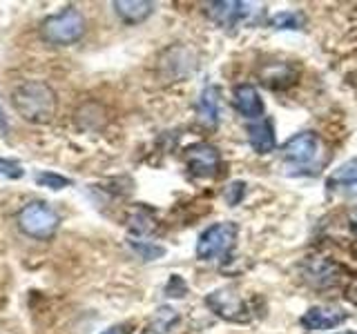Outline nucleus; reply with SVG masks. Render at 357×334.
Here are the masks:
<instances>
[{"instance_id": "f8f14e48", "label": "nucleus", "mask_w": 357, "mask_h": 334, "mask_svg": "<svg viewBox=\"0 0 357 334\" xmlns=\"http://www.w3.org/2000/svg\"><path fill=\"white\" fill-rule=\"evenodd\" d=\"M221 114V94H219V87L215 85H208L204 92L199 94L197 100V118L204 127L208 129H215L219 125V116Z\"/></svg>"}, {"instance_id": "5701e85b", "label": "nucleus", "mask_w": 357, "mask_h": 334, "mask_svg": "<svg viewBox=\"0 0 357 334\" xmlns=\"http://www.w3.org/2000/svg\"><path fill=\"white\" fill-rule=\"evenodd\" d=\"M0 174H3L5 178H14L16 181V178L25 176V167L14 159H3V156H0Z\"/></svg>"}, {"instance_id": "4468645a", "label": "nucleus", "mask_w": 357, "mask_h": 334, "mask_svg": "<svg viewBox=\"0 0 357 334\" xmlns=\"http://www.w3.org/2000/svg\"><path fill=\"white\" fill-rule=\"evenodd\" d=\"M112 7L126 25H141L154 11V3L150 0H114Z\"/></svg>"}, {"instance_id": "1a4fd4ad", "label": "nucleus", "mask_w": 357, "mask_h": 334, "mask_svg": "<svg viewBox=\"0 0 357 334\" xmlns=\"http://www.w3.org/2000/svg\"><path fill=\"white\" fill-rule=\"evenodd\" d=\"M349 312L342 308H333V305H315L308 308L299 319V326L306 332H324V330H333L342 326V323L349 321Z\"/></svg>"}, {"instance_id": "a878e982", "label": "nucleus", "mask_w": 357, "mask_h": 334, "mask_svg": "<svg viewBox=\"0 0 357 334\" xmlns=\"http://www.w3.org/2000/svg\"><path fill=\"white\" fill-rule=\"evenodd\" d=\"M100 334H132V330L128 326H112V328L103 330Z\"/></svg>"}, {"instance_id": "b1692460", "label": "nucleus", "mask_w": 357, "mask_h": 334, "mask_svg": "<svg viewBox=\"0 0 357 334\" xmlns=\"http://www.w3.org/2000/svg\"><path fill=\"white\" fill-rule=\"evenodd\" d=\"M185 281L178 274H172L170 283L165 285V294L167 296H185Z\"/></svg>"}, {"instance_id": "ddd939ff", "label": "nucleus", "mask_w": 357, "mask_h": 334, "mask_svg": "<svg viewBox=\"0 0 357 334\" xmlns=\"http://www.w3.org/2000/svg\"><path fill=\"white\" fill-rule=\"evenodd\" d=\"M248 143L257 154H271L277 150V136L271 118L255 120L248 125Z\"/></svg>"}, {"instance_id": "423d86ee", "label": "nucleus", "mask_w": 357, "mask_h": 334, "mask_svg": "<svg viewBox=\"0 0 357 334\" xmlns=\"http://www.w3.org/2000/svg\"><path fill=\"white\" fill-rule=\"evenodd\" d=\"M206 305L223 321H230V323L250 321V310L245 305V301L230 287H221V289H215V292H210L206 296Z\"/></svg>"}, {"instance_id": "f03ea898", "label": "nucleus", "mask_w": 357, "mask_h": 334, "mask_svg": "<svg viewBox=\"0 0 357 334\" xmlns=\"http://www.w3.org/2000/svg\"><path fill=\"white\" fill-rule=\"evenodd\" d=\"M87 31V20L83 11L70 5L59 14H52L40 22V38L56 47H67V45L78 42Z\"/></svg>"}, {"instance_id": "6e6552de", "label": "nucleus", "mask_w": 357, "mask_h": 334, "mask_svg": "<svg viewBox=\"0 0 357 334\" xmlns=\"http://www.w3.org/2000/svg\"><path fill=\"white\" fill-rule=\"evenodd\" d=\"M282 159L295 167L310 165L315 161V156L319 154V138L315 132H299L295 136H290L282 148Z\"/></svg>"}, {"instance_id": "7ed1b4c3", "label": "nucleus", "mask_w": 357, "mask_h": 334, "mask_svg": "<svg viewBox=\"0 0 357 334\" xmlns=\"http://www.w3.org/2000/svg\"><path fill=\"white\" fill-rule=\"evenodd\" d=\"M18 230L25 234L29 239H36V241H47L52 239L56 230L61 225V216L50 203L45 200H29L27 205H22L18 216Z\"/></svg>"}, {"instance_id": "aec40b11", "label": "nucleus", "mask_w": 357, "mask_h": 334, "mask_svg": "<svg viewBox=\"0 0 357 334\" xmlns=\"http://www.w3.org/2000/svg\"><path fill=\"white\" fill-rule=\"evenodd\" d=\"M132 248L137 254H141V259H145V261H154V259H159V256L165 254V250L161 248V245H154L152 241H137L134 239Z\"/></svg>"}, {"instance_id": "dca6fc26", "label": "nucleus", "mask_w": 357, "mask_h": 334, "mask_svg": "<svg viewBox=\"0 0 357 334\" xmlns=\"http://www.w3.org/2000/svg\"><path fill=\"white\" fill-rule=\"evenodd\" d=\"M268 25L277 31H297V29H304L306 16L301 14V11H279V14H275L268 20Z\"/></svg>"}, {"instance_id": "4be33fe9", "label": "nucleus", "mask_w": 357, "mask_h": 334, "mask_svg": "<svg viewBox=\"0 0 357 334\" xmlns=\"http://www.w3.org/2000/svg\"><path fill=\"white\" fill-rule=\"evenodd\" d=\"M130 230L132 234H137V237H145V234H150L154 230V221L148 218V214H143V212H139V214H134L132 221H130Z\"/></svg>"}, {"instance_id": "9d476101", "label": "nucleus", "mask_w": 357, "mask_h": 334, "mask_svg": "<svg viewBox=\"0 0 357 334\" xmlns=\"http://www.w3.org/2000/svg\"><path fill=\"white\" fill-rule=\"evenodd\" d=\"M232 105L243 118H248L252 122L264 118L266 105H264L259 92H257V87L250 83H241L232 89Z\"/></svg>"}, {"instance_id": "bb28decb", "label": "nucleus", "mask_w": 357, "mask_h": 334, "mask_svg": "<svg viewBox=\"0 0 357 334\" xmlns=\"http://www.w3.org/2000/svg\"><path fill=\"white\" fill-rule=\"evenodd\" d=\"M351 230L357 234V209H355L353 214H351Z\"/></svg>"}, {"instance_id": "cd10ccee", "label": "nucleus", "mask_w": 357, "mask_h": 334, "mask_svg": "<svg viewBox=\"0 0 357 334\" xmlns=\"http://www.w3.org/2000/svg\"><path fill=\"white\" fill-rule=\"evenodd\" d=\"M335 334H357V332H353V330H344V332H335Z\"/></svg>"}, {"instance_id": "2eb2a0df", "label": "nucleus", "mask_w": 357, "mask_h": 334, "mask_svg": "<svg viewBox=\"0 0 357 334\" xmlns=\"http://www.w3.org/2000/svg\"><path fill=\"white\" fill-rule=\"evenodd\" d=\"M105 120H107V111L103 105L96 103V100H87V103H83L74 114V122L83 132H98L105 125Z\"/></svg>"}, {"instance_id": "f3484780", "label": "nucleus", "mask_w": 357, "mask_h": 334, "mask_svg": "<svg viewBox=\"0 0 357 334\" xmlns=\"http://www.w3.org/2000/svg\"><path fill=\"white\" fill-rule=\"evenodd\" d=\"M328 185L335 187H353L357 185V156L351 161L342 163L328 178Z\"/></svg>"}, {"instance_id": "6ab92c4d", "label": "nucleus", "mask_w": 357, "mask_h": 334, "mask_svg": "<svg viewBox=\"0 0 357 334\" xmlns=\"http://www.w3.org/2000/svg\"><path fill=\"white\" fill-rule=\"evenodd\" d=\"M36 183L40 187H47V189H65V187L72 185L70 178L63 176V174H56V172H38Z\"/></svg>"}, {"instance_id": "412c9836", "label": "nucleus", "mask_w": 357, "mask_h": 334, "mask_svg": "<svg viewBox=\"0 0 357 334\" xmlns=\"http://www.w3.org/2000/svg\"><path fill=\"white\" fill-rule=\"evenodd\" d=\"M245 196V183L243 181H232L226 189H223V198L230 207H237Z\"/></svg>"}, {"instance_id": "39448f33", "label": "nucleus", "mask_w": 357, "mask_h": 334, "mask_svg": "<svg viewBox=\"0 0 357 334\" xmlns=\"http://www.w3.org/2000/svg\"><path fill=\"white\" fill-rule=\"evenodd\" d=\"M208 18L215 22V25L230 29L237 25H245V22H255L259 20V16L264 14V9H252L250 3H237V0H219V3H210L206 7Z\"/></svg>"}, {"instance_id": "0eeeda50", "label": "nucleus", "mask_w": 357, "mask_h": 334, "mask_svg": "<svg viewBox=\"0 0 357 334\" xmlns=\"http://www.w3.org/2000/svg\"><path fill=\"white\" fill-rule=\"evenodd\" d=\"M185 165L199 178H215L221 170V154L210 143H195L185 150Z\"/></svg>"}, {"instance_id": "20e7f679", "label": "nucleus", "mask_w": 357, "mask_h": 334, "mask_svg": "<svg viewBox=\"0 0 357 334\" xmlns=\"http://www.w3.org/2000/svg\"><path fill=\"white\" fill-rule=\"evenodd\" d=\"M237 237H239L237 223L232 221L215 223V225L201 232V237L197 241V259L206 263L228 259L234 245H237Z\"/></svg>"}, {"instance_id": "f257e3e1", "label": "nucleus", "mask_w": 357, "mask_h": 334, "mask_svg": "<svg viewBox=\"0 0 357 334\" xmlns=\"http://www.w3.org/2000/svg\"><path fill=\"white\" fill-rule=\"evenodd\" d=\"M11 107L31 125H47L56 116L59 98L45 81H25L11 92Z\"/></svg>"}, {"instance_id": "a211bd4d", "label": "nucleus", "mask_w": 357, "mask_h": 334, "mask_svg": "<svg viewBox=\"0 0 357 334\" xmlns=\"http://www.w3.org/2000/svg\"><path fill=\"white\" fill-rule=\"evenodd\" d=\"M176 321H178V315L172 308H159L156 315L152 317V323L148 326V332L145 334H167Z\"/></svg>"}, {"instance_id": "9b49d317", "label": "nucleus", "mask_w": 357, "mask_h": 334, "mask_svg": "<svg viewBox=\"0 0 357 334\" xmlns=\"http://www.w3.org/2000/svg\"><path fill=\"white\" fill-rule=\"evenodd\" d=\"M342 265H337L335 261H326V259H310L304 265V278L312 285V287H335L342 281Z\"/></svg>"}, {"instance_id": "393cba45", "label": "nucleus", "mask_w": 357, "mask_h": 334, "mask_svg": "<svg viewBox=\"0 0 357 334\" xmlns=\"http://www.w3.org/2000/svg\"><path fill=\"white\" fill-rule=\"evenodd\" d=\"M344 294H346V301L353 305H357V276H353L349 283H346V289H344Z\"/></svg>"}]
</instances>
